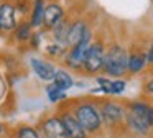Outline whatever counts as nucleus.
Here are the masks:
<instances>
[{"label":"nucleus","instance_id":"nucleus-13","mask_svg":"<svg viewBox=\"0 0 153 138\" xmlns=\"http://www.w3.org/2000/svg\"><path fill=\"white\" fill-rule=\"evenodd\" d=\"M97 84L100 87V92L104 94H110V95H119L125 91V82L122 79H115V81H110L105 77H97L96 79Z\"/></svg>","mask_w":153,"mask_h":138},{"label":"nucleus","instance_id":"nucleus-10","mask_svg":"<svg viewBox=\"0 0 153 138\" xmlns=\"http://www.w3.org/2000/svg\"><path fill=\"white\" fill-rule=\"evenodd\" d=\"M63 120L64 130H66L68 138H87V131L82 128V125L77 122V118L74 117V114L71 112H64L59 115Z\"/></svg>","mask_w":153,"mask_h":138},{"label":"nucleus","instance_id":"nucleus-2","mask_svg":"<svg viewBox=\"0 0 153 138\" xmlns=\"http://www.w3.org/2000/svg\"><path fill=\"white\" fill-rule=\"evenodd\" d=\"M74 117L77 118L82 128L87 133H97L102 127L100 112L92 102H82L74 108Z\"/></svg>","mask_w":153,"mask_h":138},{"label":"nucleus","instance_id":"nucleus-25","mask_svg":"<svg viewBox=\"0 0 153 138\" xmlns=\"http://www.w3.org/2000/svg\"><path fill=\"white\" fill-rule=\"evenodd\" d=\"M2 133H4V125L0 123V135H2Z\"/></svg>","mask_w":153,"mask_h":138},{"label":"nucleus","instance_id":"nucleus-19","mask_svg":"<svg viewBox=\"0 0 153 138\" xmlns=\"http://www.w3.org/2000/svg\"><path fill=\"white\" fill-rule=\"evenodd\" d=\"M15 137L17 138H41L40 131L35 127H30V125H20L15 131Z\"/></svg>","mask_w":153,"mask_h":138},{"label":"nucleus","instance_id":"nucleus-7","mask_svg":"<svg viewBox=\"0 0 153 138\" xmlns=\"http://www.w3.org/2000/svg\"><path fill=\"white\" fill-rule=\"evenodd\" d=\"M40 135L41 138H68L59 115H50L45 118L40 127Z\"/></svg>","mask_w":153,"mask_h":138},{"label":"nucleus","instance_id":"nucleus-1","mask_svg":"<svg viewBox=\"0 0 153 138\" xmlns=\"http://www.w3.org/2000/svg\"><path fill=\"white\" fill-rule=\"evenodd\" d=\"M127 61H128L127 49L122 48L120 45H112L109 49H105L102 71L112 77H122L123 74L128 72L127 71Z\"/></svg>","mask_w":153,"mask_h":138},{"label":"nucleus","instance_id":"nucleus-21","mask_svg":"<svg viewBox=\"0 0 153 138\" xmlns=\"http://www.w3.org/2000/svg\"><path fill=\"white\" fill-rule=\"evenodd\" d=\"M68 51V46L61 45V43H51V45L46 46V54L48 56H53V58H59V56H64Z\"/></svg>","mask_w":153,"mask_h":138},{"label":"nucleus","instance_id":"nucleus-5","mask_svg":"<svg viewBox=\"0 0 153 138\" xmlns=\"http://www.w3.org/2000/svg\"><path fill=\"white\" fill-rule=\"evenodd\" d=\"M17 8L15 3L10 0L0 2V33H12L18 25Z\"/></svg>","mask_w":153,"mask_h":138},{"label":"nucleus","instance_id":"nucleus-6","mask_svg":"<svg viewBox=\"0 0 153 138\" xmlns=\"http://www.w3.org/2000/svg\"><path fill=\"white\" fill-rule=\"evenodd\" d=\"M99 112H100L102 123H105L107 127H117L122 122H125V110L117 102H105V104H102Z\"/></svg>","mask_w":153,"mask_h":138},{"label":"nucleus","instance_id":"nucleus-22","mask_svg":"<svg viewBox=\"0 0 153 138\" xmlns=\"http://www.w3.org/2000/svg\"><path fill=\"white\" fill-rule=\"evenodd\" d=\"M30 41H31V46H33V48H38V46H40V35H38V33H33Z\"/></svg>","mask_w":153,"mask_h":138},{"label":"nucleus","instance_id":"nucleus-23","mask_svg":"<svg viewBox=\"0 0 153 138\" xmlns=\"http://www.w3.org/2000/svg\"><path fill=\"white\" fill-rule=\"evenodd\" d=\"M145 91L148 92V94H152V95H153V77L150 79L148 82H146V85H145Z\"/></svg>","mask_w":153,"mask_h":138},{"label":"nucleus","instance_id":"nucleus-17","mask_svg":"<svg viewBox=\"0 0 153 138\" xmlns=\"http://www.w3.org/2000/svg\"><path fill=\"white\" fill-rule=\"evenodd\" d=\"M13 38L17 43H28L31 38V35H33V26L30 25V22L28 20H25V22H20L17 25V28L13 30Z\"/></svg>","mask_w":153,"mask_h":138},{"label":"nucleus","instance_id":"nucleus-14","mask_svg":"<svg viewBox=\"0 0 153 138\" xmlns=\"http://www.w3.org/2000/svg\"><path fill=\"white\" fill-rule=\"evenodd\" d=\"M45 7L46 2L45 0H33L31 3V10H30V25L33 28H41L43 26V15H45Z\"/></svg>","mask_w":153,"mask_h":138},{"label":"nucleus","instance_id":"nucleus-18","mask_svg":"<svg viewBox=\"0 0 153 138\" xmlns=\"http://www.w3.org/2000/svg\"><path fill=\"white\" fill-rule=\"evenodd\" d=\"M51 82H53L54 85H58L59 89H63V91H68V89H71L74 85L73 76H71L68 71H64V69H58Z\"/></svg>","mask_w":153,"mask_h":138},{"label":"nucleus","instance_id":"nucleus-11","mask_svg":"<svg viewBox=\"0 0 153 138\" xmlns=\"http://www.w3.org/2000/svg\"><path fill=\"white\" fill-rule=\"evenodd\" d=\"M30 64H31L33 72L41 81H46V82L53 81L54 74H56V68H54L53 62L46 61V59H41V58H31Z\"/></svg>","mask_w":153,"mask_h":138},{"label":"nucleus","instance_id":"nucleus-12","mask_svg":"<svg viewBox=\"0 0 153 138\" xmlns=\"http://www.w3.org/2000/svg\"><path fill=\"white\" fill-rule=\"evenodd\" d=\"M89 28L87 26V23L84 22V20L77 18L74 20V22H71V26H69V35H68V48H71V46H76L77 43L82 39L84 33H86V30Z\"/></svg>","mask_w":153,"mask_h":138},{"label":"nucleus","instance_id":"nucleus-8","mask_svg":"<svg viewBox=\"0 0 153 138\" xmlns=\"http://www.w3.org/2000/svg\"><path fill=\"white\" fill-rule=\"evenodd\" d=\"M66 16L63 5H59L58 2H51L45 7V15H43V28L45 30H53L61 20Z\"/></svg>","mask_w":153,"mask_h":138},{"label":"nucleus","instance_id":"nucleus-4","mask_svg":"<svg viewBox=\"0 0 153 138\" xmlns=\"http://www.w3.org/2000/svg\"><path fill=\"white\" fill-rule=\"evenodd\" d=\"M92 43V31L91 28L86 30L82 39L77 43L76 46H71L69 51L64 54V61H66V66L71 69H82V61H84V56H86V51L89 48V45Z\"/></svg>","mask_w":153,"mask_h":138},{"label":"nucleus","instance_id":"nucleus-16","mask_svg":"<svg viewBox=\"0 0 153 138\" xmlns=\"http://www.w3.org/2000/svg\"><path fill=\"white\" fill-rule=\"evenodd\" d=\"M69 26H71V22L64 16V18L61 20V22L58 23L53 30H51V35H53L54 41L61 43V45H64V46H68L66 43H68V35H69Z\"/></svg>","mask_w":153,"mask_h":138},{"label":"nucleus","instance_id":"nucleus-9","mask_svg":"<svg viewBox=\"0 0 153 138\" xmlns=\"http://www.w3.org/2000/svg\"><path fill=\"white\" fill-rule=\"evenodd\" d=\"M127 112L142 123H145L148 128L153 127V105L146 104V102H132Z\"/></svg>","mask_w":153,"mask_h":138},{"label":"nucleus","instance_id":"nucleus-20","mask_svg":"<svg viewBox=\"0 0 153 138\" xmlns=\"http://www.w3.org/2000/svg\"><path fill=\"white\" fill-rule=\"evenodd\" d=\"M46 92H48V99H50L51 102H59V100H64V99H66V91L59 89L58 85H54L53 82L46 87Z\"/></svg>","mask_w":153,"mask_h":138},{"label":"nucleus","instance_id":"nucleus-15","mask_svg":"<svg viewBox=\"0 0 153 138\" xmlns=\"http://www.w3.org/2000/svg\"><path fill=\"white\" fill-rule=\"evenodd\" d=\"M146 66V54L145 53H132L127 61V71L130 74H138Z\"/></svg>","mask_w":153,"mask_h":138},{"label":"nucleus","instance_id":"nucleus-3","mask_svg":"<svg viewBox=\"0 0 153 138\" xmlns=\"http://www.w3.org/2000/svg\"><path fill=\"white\" fill-rule=\"evenodd\" d=\"M104 56H105V46L102 41H92L86 51L82 61V69L87 74H97L102 71L104 66Z\"/></svg>","mask_w":153,"mask_h":138},{"label":"nucleus","instance_id":"nucleus-24","mask_svg":"<svg viewBox=\"0 0 153 138\" xmlns=\"http://www.w3.org/2000/svg\"><path fill=\"white\" fill-rule=\"evenodd\" d=\"M146 62H150V64H153V46L148 49V53H146Z\"/></svg>","mask_w":153,"mask_h":138}]
</instances>
